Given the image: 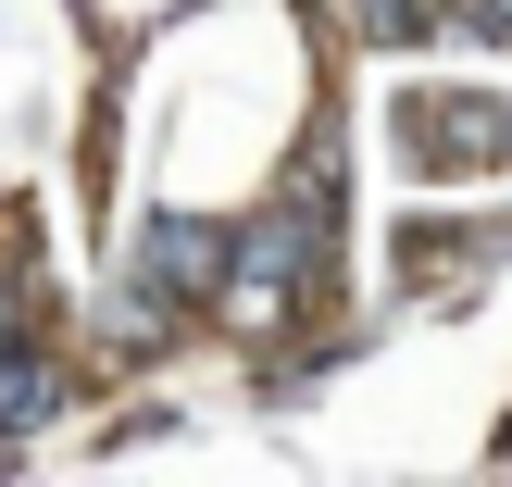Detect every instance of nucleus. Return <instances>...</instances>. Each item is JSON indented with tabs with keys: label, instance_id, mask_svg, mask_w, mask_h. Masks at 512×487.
<instances>
[{
	"label": "nucleus",
	"instance_id": "3",
	"mask_svg": "<svg viewBox=\"0 0 512 487\" xmlns=\"http://www.w3.org/2000/svg\"><path fill=\"white\" fill-rule=\"evenodd\" d=\"M400 138H413V163L463 175V163H488V150H500V100H413Z\"/></svg>",
	"mask_w": 512,
	"mask_h": 487
},
{
	"label": "nucleus",
	"instance_id": "2",
	"mask_svg": "<svg viewBox=\"0 0 512 487\" xmlns=\"http://www.w3.org/2000/svg\"><path fill=\"white\" fill-rule=\"evenodd\" d=\"M138 288L163 300V313H175V300H213V288H225V225H200V213H163V225L138 238Z\"/></svg>",
	"mask_w": 512,
	"mask_h": 487
},
{
	"label": "nucleus",
	"instance_id": "4",
	"mask_svg": "<svg viewBox=\"0 0 512 487\" xmlns=\"http://www.w3.org/2000/svg\"><path fill=\"white\" fill-rule=\"evenodd\" d=\"M350 13H363V38H375V50H413L425 25H438L425 0H350Z\"/></svg>",
	"mask_w": 512,
	"mask_h": 487
},
{
	"label": "nucleus",
	"instance_id": "5",
	"mask_svg": "<svg viewBox=\"0 0 512 487\" xmlns=\"http://www.w3.org/2000/svg\"><path fill=\"white\" fill-rule=\"evenodd\" d=\"M475 25H488V38H512V0H475Z\"/></svg>",
	"mask_w": 512,
	"mask_h": 487
},
{
	"label": "nucleus",
	"instance_id": "6",
	"mask_svg": "<svg viewBox=\"0 0 512 487\" xmlns=\"http://www.w3.org/2000/svg\"><path fill=\"white\" fill-rule=\"evenodd\" d=\"M500 450H512V438H500Z\"/></svg>",
	"mask_w": 512,
	"mask_h": 487
},
{
	"label": "nucleus",
	"instance_id": "1",
	"mask_svg": "<svg viewBox=\"0 0 512 487\" xmlns=\"http://www.w3.org/2000/svg\"><path fill=\"white\" fill-rule=\"evenodd\" d=\"M313 188H325V175H313ZM313 188H300L288 213H263V225H238V238H225V288H213V300H238V313H288V300L313 288V263H325Z\"/></svg>",
	"mask_w": 512,
	"mask_h": 487
}]
</instances>
